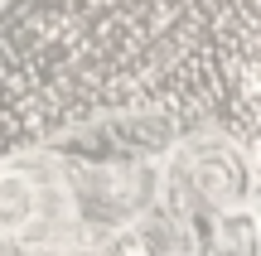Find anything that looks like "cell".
I'll use <instances>...</instances> for the list:
<instances>
[{"label": "cell", "mask_w": 261, "mask_h": 256, "mask_svg": "<svg viewBox=\"0 0 261 256\" xmlns=\"http://www.w3.org/2000/svg\"><path fill=\"white\" fill-rule=\"evenodd\" d=\"M261 0H0V155L102 111L256 131Z\"/></svg>", "instance_id": "cell-1"}, {"label": "cell", "mask_w": 261, "mask_h": 256, "mask_svg": "<svg viewBox=\"0 0 261 256\" xmlns=\"http://www.w3.org/2000/svg\"><path fill=\"white\" fill-rule=\"evenodd\" d=\"M189 179H194V189L203 193L208 203H218V208H227V203H247V193H252L247 164L227 160V155H208V160H198Z\"/></svg>", "instance_id": "cell-2"}, {"label": "cell", "mask_w": 261, "mask_h": 256, "mask_svg": "<svg viewBox=\"0 0 261 256\" xmlns=\"http://www.w3.org/2000/svg\"><path fill=\"white\" fill-rule=\"evenodd\" d=\"M218 256H256V218L247 208L223 213V222H218Z\"/></svg>", "instance_id": "cell-3"}, {"label": "cell", "mask_w": 261, "mask_h": 256, "mask_svg": "<svg viewBox=\"0 0 261 256\" xmlns=\"http://www.w3.org/2000/svg\"><path fill=\"white\" fill-rule=\"evenodd\" d=\"M29 213H34V184L19 174H5L0 179V227H19Z\"/></svg>", "instance_id": "cell-4"}, {"label": "cell", "mask_w": 261, "mask_h": 256, "mask_svg": "<svg viewBox=\"0 0 261 256\" xmlns=\"http://www.w3.org/2000/svg\"><path fill=\"white\" fill-rule=\"evenodd\" d=\"M107 256H150V242H145V232L126 227V232H116L107 242Z\"/></svg>", "instance_id": "cell-5"}]
</instances>
